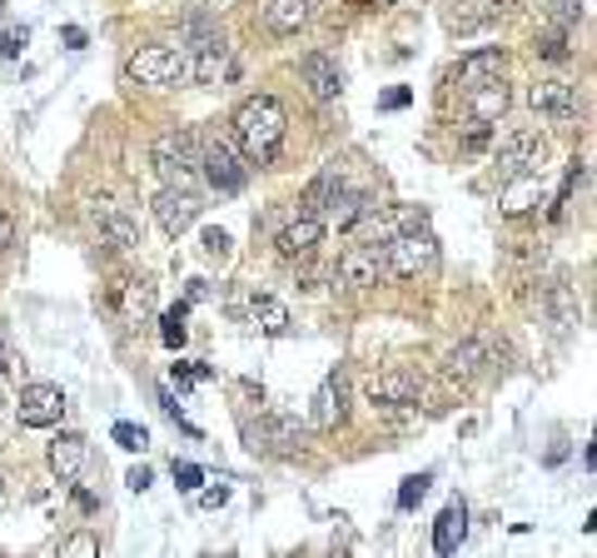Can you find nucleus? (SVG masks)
I'll return each instance as SVG.
<instances>
[{
    "label": "nucleus",
    "mask_w": 597,
    "mask_h": 558,
    "mask_svg": "<svg viewBox=\"0 0 597 558\" xmlns=\"http://www.w3.org/2000/svg\"><path fill=\"white\" fill-rule=\"evenodd\" d=\"M434 260H438V239L428 235V225L398 230V235L384 245V274H394V280H413V274H423Z\"/></svg>",
    "instance_id": "20e7f679"
},
{
    "label": "nucleus",
    "mask_w": 597,
    "mask_h": 558,
    "mask_svg": "<svg viewBox=\"0 0 597 558\" xmlns=\"http://www.w3.org/2000/svg\"><path fill=\"white\" fill-rule=\"evenodd\" d=\"M60 414H65V394H60V384H25L21 389L15 419H21L25 429H55Z\"/></svg>",
    "instance_id": "1a4fd4ad"
},
{
    "label": "nucleus",
    "mask_w": 597,
    "mask_h": 558,
    "mask_svg": "<svg viewBox=\"0 0 597 558\" xmlns=\"http://www.w3.org/2000/svg\"><path fill=\"white\" fill-rule=\"evenodd\" d=\"M204 374H210V369H189V364H175V384H179V389H189V384H195V380H204Z\"/></svg>",
    "instance_id": "c9c22d12"
},
{
    "label": "nucleus",
    "mask_w": 597,
    "mask_h": 558,
    "mask_svg": "<svg viewBox=\"0 0 597 558\" xmlns=\"http://www.w3.org/2000/svg\"><path fill=\"white\" fill-rule=\"evenodd\" d=\"M384 106H388V110H403V106H409V90H388Z\"/></svg>",
    "instance_id": "37998d69"
},
{
    "label": "nucleus",
    "mask_w": 597,
    "mask_h": 558,
    "mask_svg": "<svg viewBox=\"0 0 597 558\" xmlns=\"http://www.w3.org/2000/svg\"><path fill=\"white\" fill-rule=\"evenodd\" d=\"M235 135L254 165H270L274 154H279L284 135H289V115H284V106L274 96H249L235 110Z\"/></svg>",
    "instance_id": "f257e3e1"
},
{
    "label": "nucleus",
    "mask_w": 597,
    "mask_h": 558,
    "mask_svg": "<svg viewBox=\"0 0 597 558\" xmlns=\"http://www.w3.org/2000/svg\"><path fill=\"white\" fill-rule=\"evenodd\" d=\"M469 96V110H473V120H483V125H493V120L508 110V85H503V75H493V80H483V85H473V90H463Z\"/></svg>",
    "instance_id": "aec40b11"
},
{
    "label": "nucleus",
    "mask_w": 597,
    "mask_h": 558,
    "mask_svg": "<svg viewBox=\"0 0 597 558\" xmlns=\"http://www.w3.org/2000/svg\"><path fill=\"white\" fill-rule=\"evenodd\" d=\"M249 320H254L264 334H289V309H284L274 295H254V299H249Z\"/></svg>",
    "instance_id": "393cba45"
},
{
    "label": "nucleus",
    "mask_w": 597,
    "mask_h": 558,
    "mask_svg": "<svg viewBox=\"0 0 597 558\" xmlns=\"http://www.w3.org/2000/svg\"><path fill=\"white\" fill-rule=\"evenodd\" d=\"M115 444L120 449H129V454H140L145 444H150V434H145L140 424H115Z\"/></svg>",
    "instance_id": "2f4dec72"
},
{
    "label": "nucleus",
    "mask_w": 597,
    "mask_h": 558,
    "mask_svg": "<svg viewBox=\"0 0 597 558\" xmlns=\"http://www.w3.org/2000/svg\"><path fill=\"white\" fill-rule=\"evenodd\" d=\"M349 289H374L384 285V250L378 245H363V239H353L349 250L339 255V270H334Z\"/></svg>",
    "instance_id": "9d476101"
},
{
    "label": "nucleus",
    "mask_w": 597,
    "mask_h": 558,
    "mask_svg": "<svg viewBox=\"0 0 597 558\" xmlns=\"http://www.w3.org/2000/svg\"><path fill=\"white\" fill-rule=\"evenodd\" d=\"M543 200H548V185H543V175L533 170V175H513V179H508L503 195H498V210H503L508 220H518V214H533Z\"/></svg>",
    "instance_id": "f3484780"
},
{
    "label": "nucleus",
    "mask_w": 597,
    "mask_h": 558,
    "mask_svg": "<svg viewBox=\"0 0 597 558\" xmlns=\"http://www.w3.org/2000/svg\"><path fill=\"white\" fill-rule=\"evenodd\" d=\"M65 554H100V538L75 534V538H65Z\"/></svg>",
    "instance_id": "72a5a7b5"
},
{
    "label": "nucleus",
    "mask_w": 597,
    "mask_h": 558,
    "mask_svg": "<svg viewBox=\"0 0 597 558\" xmlns=\"http://www.w3.org/2000/svg\"><path fill=\"white\" fill-rule=\"evenodd\" d=\"M543 154H548V145H543L538 131H508L498 154H493V165H498L503 179H513V175H533L543 165Z\"/></svg>",
    "instance_id": "39448f33"
},
{
    "label": "nucleus",
    "mask_w": 597,
    "mask_h": 558,
    "mask_svg": "<svg viewBox=\"0 0 597 558\" xmlns=\"http://www.w3.org/2000/svg\"><path fill=\"white\" fill-rule=\"evenodd\" d=\"M0 11H5V5H0Z\"/></svg>",
    "instance_id": "de8ad7c7"
},
{
    "label": "nucleus",
    "mask_w": 597,
    "mask_h": 558,
    "mask_svg": "<svg viewBox=\"0 0 597 558\" xmlns=\"http://www.w3.org/2000/svg\"><path fill=\"white\" fill-rule=\"evenodd\" d=\"M220 504H229V488H210V494H204V509H220Z\"/></svg>",
    "instance_id": "ea45409f"
},
{
    "label": "nucleus",
    "mask_w": 597,
    "mask_h": 558,
    "mask_svg": "<svg viewBox=\"0 0 597 558\" xmlns=\"http://www.w3.org/2000/svg\"><path fill=\"white\" fill-rule=\"evenodd\" d=\"M85 459H90L85 434H60V439L50 444V469H55L60 484H75V479L85 474Z\"/></svg>",
    "instance_id": "6ab92c4d"
},
{
    "label": "nucleus",
    "mask_w": 597,
    "mask_h": 558,
    "mask_svg": "<svg viewBox=\"0 0 597 558\" xmlns=\"http://www.w3.org/2000/svg\"><path fill=\"white\" fill-rule=\"evenodd\" d=\"M254 439L270 444V449H294V444H299V424H294V419H284V414H270L264 424H259ZM259 444H254V449H259Z\"/></svg>",
    "instance_id": "a878e982"
},
{
    "label": "nucleus",
    "mask_w": 597,
    "mask_h": 558,
    "mask_svg": "<svg viewBox=\"0 0 597 558\" xmlns=\"http://www.w3.org/2000/svg\"><path fill=\"white\" fill-rule=\"evenodd\" d=\"M11 239H15V225H11V214L0 210V250H11Z\"/></svg>",
    "instance_id": "58836bf2"
},
{
    "label": "nucleus",
    "mask_w": 597,
    "mask_h": 558,
    "mask_svg": "<svg viewBox=\"0 0 597 558\" xmlns=\"http://www.w3.org/2000/svg\"><path fill=\"white\" fill-rule=\"evenodd\" d=\"M95 230H100V245L115 255L135 250L140 245V225H135V214H125L120 204L110 200H95Z\"/></svg>",
    "instance_id": "f8f14e48"
},
{
    "label": "nucleus",
    "mask_w": 597,
    "mask_h": 558,
    "mask_svg": "<svg viewBox=\"0 0 597 558\" xmlns=\"http://www.w3.org/2000/svg\"><path fill=\"white\" fill-rule=\"evenodd\" d=\"M319 245H324V214H309V210L274 235V250H279L284 260H309Z\"/></svg>",
    "instance_id": "ddd939ff"
},
{
    "label": "nucleus",
    "mask_w": 597,
    "mask_h": 558,
    "mask_svg": "<svg viewBox=\"0 0 597 558\" xmlns=\"http://www.w3.org/2000/svg\"><path fill=\"white\" fill-rule=\"evenodd\" d=\"M483 364H488V349H483V339H463L458 349H448L444 355V374L458 384H469L473 374H483Z\"/></svg>",
    "instance_id": "5701e85b"
},
{
    "label": "nucleus",
    "mask_w": 597,
    "mask_h": 558,
    "mask_svg": "<svg viewBox=\"0 0 597 558\" xmlns=\"http://www.w3.org/2000/svg\"><path fill=\"white\" fill-rule=\"evenodd\" d=\"M309 15H314V0H270L264 21H270L274 36H299L309 25Z\"/></svg>",
    "instance_id": "4be33fe9"
},
{
    "label": "nucleus",
    "mask_w": 597,
    "mask_h": 558,
    "mask_svg": "<svg viewBox=\"0 0 597 558\" xmlns=\"http://www.w3.org/2000/svg\"><path fill=\"white\" fill-rule=\"evenodd\" d=\"M185 305H175V309H170V314H164V324H160V339H164V345H170V349H179V345H185Z\"/></svg>",
    "instance_id": "c756f323"
},
{
    "label": "nucleus",
    "mask_w": 597,
    "mask_h": 558,
    "mask_svg": "<svg viewBox=\"0 0 597 558\" xmlns=\"http://www.w3.org/2000/svg\"><path fill=\"white\" fill-rule=\"evenodd\" d=\"M129 488H140L145 494V488H150V469H129Z\"/></svg>",
    "instance_id": "a19ab883"
},
{
    "label": "nucleus",
    "mask_w": 597,
    "mask_h": 558,
    "mask_svg": "<svg viewBox=\"0 0 597 558\" xmlns=\"http://www.w3.org/2000/svg\"><path fill=\"white\" fill-rule=\"evenodd\" d=\"M0 513H5V484H0Z\"/></svg>",
    "instance_id": "a18cd8bd"
},
{
    "label": "nucleus",
    "mask_w": 597,
    "mask_h": 558,
    "mask_svg": "<svg viewBox=\"0 0 597 558\" xmlns=\"http://www.w3.org/2000/svg\"><path fill=\"white\" fill-rule=\"evenodd\" d=\"M369 5H378V11H394L398 0H369Z\"/></svg>",
    "instance_id": "c03bdc74"
},
{
    "label": "nucleus",
    "mask_w": 597,
    "mask_h": 558,
    "mask_svg": "<svg viewBox=\"0 0 597 558\" xmlns=\"http://www.w3.org/2000/svg\"><path fill=\"white\" fill-rule=\"evenodd\" d=\"M299 80H304V90L314 100H339V90H344L339 60L324 55V50H309V55L299 60Z\"/></svg>",
    "instance_id": "2eb2a0df"
},
{
    "label": "nucleus",
    "mask_w": 597,
    "mask_h": 558,
    "mask_svg": "<svg viewBox=\"0 0 597 558\" xmlns=\"http://www.w3.org/2000/svg\"><path fill=\"white\" fill-rule=\"evenodd\" d=\"M110 309L120 314V324H125V330H135V324L150 320L154 285H150V280H140V274H120L115 285H110Z\"/></svg>",
    "instance_id": "6e6552de"
},
{
    "label": "nucleus",
    "mask_w": 597,
    "mask_h": 558,
    "mask_svg": "<svg viewBox=\"0 0 597 558\" xmlns=\"http://www.w3.org/2000/svg\"><path fill=\"white\" fill-rule=\"evenodd\" d=\"M25 40H30V36H25V25H21V30H5V36H0V50H5V55H21Z\"/></svg>",
    "instance_id": "f704fd0d"
},
{
    "label": "nucleus",
    "mask_w": 597,
    "mask_h": 558,
    "mask_svg": "<svg viewBox=\"0 0 597 558\" xmlns=\"http://www.w3.org/2000/svg\"><path fill=\"white\" fill-rule=\"evenodd\" d=\"M369 405L374 409H409L419 405V380H413L409 369H384L369 380Z\"/></svg>",
    "instance_id": "4468645a"
},
{
    "label": "nucleus",
    "mask_w": 597,
    "mask_h": 558,
    "mask_svg": "<svg viewBox=\"0 0 597 558\" xmlns=\"http://www.w3.org/2000/svg\"><path fill=\"white\" fill-rule=\"evenodd\" d=\"M463 534H469V509L463 504H448L444 513H438L434 523V554H458V544H463Z\"/></svg>",
    "instance_id": "b1692460"
},
{
    "label": "nucleus",
    "mask_w": 597,
    "mask_h": 558,
    "mask_svg": "<svg viewBox=\"0 0 597 558\" xmlns=\"http://www.w3.org/2000/svg\"><path fill=\"white\" fill-rule=\"evenodd\" d=\"M344 414H349V374L344 369H334L324 384L314 389V409H309V424L319 429V434H328V429H339Z\"/></svg>",
    "instance_id": "9b49d317"
},
{
    "label": "nucleus",
    "mask_w": 597,
    "mask_h": 558,
    "mask_svg": "<svg viewBox=\"0 0 597 558\" xmlns=\"http://www.w3.org/2000/svg\"><path fill=\"white\" fill-rule=\"evenodd\" d=\"M175 484L179 488H199V484H204V469H199V463H179L175 459Z\"/></svg>",
    "instance_id": "473e14b6"
},
{
    "label": "nucleus",
    "mask_w": 597,
    "mask_h": 558,
    "mask_svg": "<svg viewBox=\"0 0 597 558\" xmlns=\"http://www.w3.org/2000/svg\"><path fill=\"white\" fill-rule=\"evenodd\" d=\"M0 409H5V394H0Z\"/></svg>",
    "instance_id": "49530a36"
},
{
    "label": "nucleus",
    "mask_w": 597,
    "mask_h": 558,
    "mask_svg": "<svg viewBox=\"0 0 597 558\" xmlns=\"http://www.w3.org/2000/svg\"><path fill=\"white\" fill-rule=\"evenodd\" d=\"M344 195H349V179H344L339 165H328L324 175H314L304 185V200H299V204H304L309 214H324V210H339Z\"/></svg>",
    "instance_id": "a211bd4d"
},
{
    "label": "nucleus",
    "mask_w": 597,
    "mask_h": 558,
    "mask_svg": "<svg viewBox=\"0 0 597 558\" xmlns=\"http://www.w3.org/2000/svg\"><path fill=\"white\" fill-rule=\"evenodd\" d=\"M527 106L548 120H573L577 115V90L568 80H538V85H527Z\"/></svg>",
    "instance_id": "dca6fc26"
},
{
    "label": "nucleus",
    "mask_w": 597,
    "mask_h": 558,
    "mask_svg": "<svg viewBox=\"0 0 597 558\" xmlns=\"http://www.w3.org/2000/svg\"><path fill=\"white\" fill-rule=\"evenodd\" d=\"M199 175L210 179L220 195H239V190H245V179H249V170L239 165V154L229 150L224 140H210L204 150H199Z\"/></svg>",
    "instance_id": "0eeeda50"
},
{
    "label": "nucleus",
    "mask_w": 597,
    "mask_h": 558,
    "mask_svg": "<svg viewBox=\"0 0 597 558\" xmlns=\"http://www.w3.org/2000/svg\"><path fill=\"white\" fill-rule=\"evenodd\" d=\"M493 75H503V50H473V55H463V60H458L453 85L473 90V85L493 80Z\"/></svg>",
    "instance_id": "412c9836"
},
{
    "label": "nucleus",
    "mask_w": 597,
    "mask_h": 558,
    "mask_svg": "<svg viewBox=\"0 0 597 558\" xmlns=\"http://www.w3.org/2000/svg\"><path fill=\"white\" fill-rule=\"evenodd\" d=\"M125 80L145 85V90H170V85L189 80V55L170 46H145L125 60Z\"/></svg>",
    "instance_id": "f03ea898"
},
{
    "label": "nucleus",
    "mask_w": 597,
    "mask_h": 558,
    "mask_svg": "<svg viewBox=\"0 0 597 558\" xmlns=\"http://www.w3.org/2000/svg\"><path fill=\"white\" fill-rule=\"evenodd\" d=\"M518 0H483V21H493V15H508Z\"/></svg>",
    "instance_id": "e433bc0d"
},
{
    "label": "nucleus",
    "mask_w": 597,
    "mask_h": 558,
    "mask_svg": "<svg viewBox=\"0 0 597 558\" xmlns=\"http://www.w3.org/2000/svg\"><path fill=\"white\" fill-rule=\"evenodd\" d=\"M0 359H5V355H0Z\"/></svg>",
    "instance_id": "09e8293b"
},
{
    "label": "nucleus",
    "mask_w": 597,
    "mask_h": 558,
    "mask_svg": "<svg viewBox=\"0 0 597 558\" xmlns=\"http://www.w3.org/2000/svg\"><path fill=\"white\" fill-rule=\"evenodd\" d=\"M65 46H71V50L85 46V30H80V25H65Z\"/></svg>",
    "instance_id": "79ce46f5"
},
{
    "label": "nucleus",
    "mask_w": 597,
    "mask_h": 558,
    "mask_svg": "<svg viewBox=\"0 0 597 558\" xmlns=\"http://www.w3.org/2000/svg\"><path fill=\"white\" fill-rule=\"evenodd\" d=\"M204 245H210V255H224V250H229V235H224V230H210Z\"/></svg>",
    "instance_id": "4c0bfd02"
},
{
    "label": "nucleus",
    "mask_w": 597,
    "mask_h": 558,
    "mask_svg": "<svg viewBox=\"0 0 597 558\" xmlns=\"http://www.w3.org/2000/svg\"><path fill=\"white\" fill-rule=\"evenodd\" d=\"M428 484H434L428 474H409V479H403V488H398V509H413V504L428 494Z\"/></svg>",
    "instance_id": "7c9ffc66"
},
{
    "label": "nucleus",
    "mask_w": 597,
    "mask_h": 558,
    "mask_svg": "<svg viewBox=\"0 0 597 558\" xmlns=\"http://www.w3.org/2000/svg\"><path fill=\"white\" fill-rule=\"evenodd\" d=\"M533 55L562 65V60H573V40H568V30H548V36L533 40Z\"/></svg>",
    "instance_id": "cd10ccee"
},
{
    "label": "nucleus",
    "mask_w": 597,
    "mask_h": 558,
    "mask_svg": "<svg viewBox=\"0 0 597 558\" xmlns=\"http://www.w3.org/2000/svg\"><path fill=\"white\" fill-rule=\"evenodd\" d=\"M548 309H552V320H558L562 330H577V324H583V314H577V299H573V289H568V285H552L548 289Z\"/></svg>",
    "instance_id": "bb28decb"
},
{
    "label": "nucleus",
    "mask_w": 597,
    "mask_h": 558,
    "mask_svg": "<svg viewBox=\"0 0 597 558\" xmlns=\"http://www.w3.org/2000/svg\"><path fill=\"white\" fill-rule=\"evenodd\" d=\"M150 160L160 170L164 185H179V190H195L199 179V145L189 131H164L160 140L150 145Z\"/></svg>",
    "instance_id": "7ed1b4c3"
},
{
    "label": "nucleus",
    "mask_w": 597,
    "mask_h": 558,
    "mask_svg": "<svg viewBox=\"0 0 597 558\" xmlns=\"http://www.w3.org/2000/svg\"><path fill=\"white\" fill-rule=\"evenodd\" d=\"M548 15H552L558 30H573V25L587 15V0H548Z\"/></svg>",
    "instance_id": "c85d7f7f"
},
{
    "label": "nucleus",
    "mask_w": 597,
    "mask_h": 558,
    "mask_svg": "<svg viewBox=\"0 0 597 558\" xmlns=\"http://www.w3.org/2000/svg\"><path fill=\"white\" fill-rule=\"evenodd\" d=\"M154 220H160V230L164 235H185V230H195V220L204 214V204H199V195L195 190H179V185H164L160 195H154Z\"/></svg>",
    "instance_id": "423d86ee"
}]
</instances>
